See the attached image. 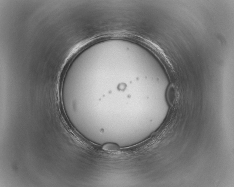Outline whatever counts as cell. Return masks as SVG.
<instances>
[{
	"label": "cell",
	"mask_w": 234,
	"mask_h": 187,
	"mask_svg": "<svg viewBox=\"0 0 234 187\" xmlns=\"http://www.w3.org/2000/svg\"><path fill=\"white\" fill-rule=\"evenodd\" d=\"M103 149L109 151H116L119 150V147L116 144L109 143L104 145Z\"/></svg>",
	"instance_id": "cell-1"
}]
</instances>
